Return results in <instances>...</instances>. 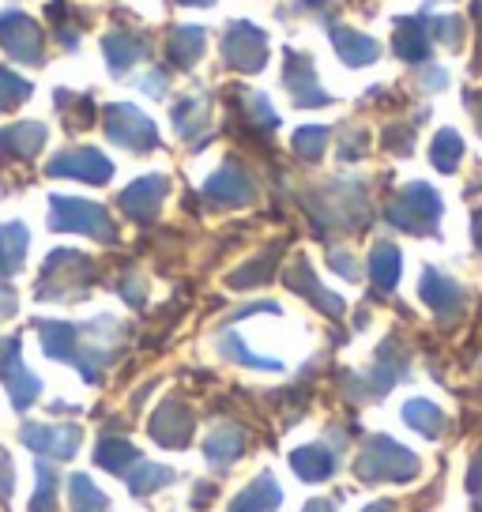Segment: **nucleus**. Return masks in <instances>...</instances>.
I'll return each instance as SVG.
<instances>
[{"mask_svg": "<svg viewBox=\"0 0 482 512\" xmlns=\"http://www.w3.org/2000/svg\"><path fill=\"white\" fill-rule=\"evenodd\" d=\"M38 336L49 358H61L80 366L87 381H102V366L113 362L121 324L113 317H98L95 324H61V320H38Z\"/></svg>", "mask_w": 482, "mask_h": 512, "instance_id": "nucleus-1", "label": "nucleus"}, {"mask_svg": "<svg viewBox=\"0 0 482 512\" xmlns=\"http://www.w3.org/2000/svg\"><path fill=\"white\" fill-rule=\"evenodd\" d=\"M49 226L65 230V234H87L102 245L117 241V226L106 215V208L91 204V200H76V196H53L49 200Z\"/></svg>", "mask_w": 482, "mask_h": 512, "instance_id": "nucleus-2", "label": "nucleus"}, {"mask_svg": "<svg viewBox=\"0 0 482 512\" xmlns=\"http://www.w3.org/2000/svg\"><path fill=\"white\" fill-rule=\"evenodd\" d=\"M354 471L366 482H407L418 475V456L396 445L392 437H373L370 445L362 448Z\"/></svg>", "mask_w": 482, "mask_h": 512, "instance_id": "nucleus-3", "label": "nucleus"}, {"mask_svg": "<svg viewBox=\"0 0 482 512\" xmlns=\"http://www.w3.org/2000/svg\"><path fill=\"white\" fill-rule=\"evenodd\" d=\"M95 279V264L83 253L61 249L46 260L42 268V283H38V298H83V290Z\"/></svg>", "mask_w": 482, "mask_h": 512, "instance_id": "nucleus-4", "label": "nucleus"}, {"mask_svg": "<svg viewBox=\"0 0 482 512\" xmlns=\"http://www.w3.org/2000/svg\"><path fill=\"white\" fill-rule=\"evenodd\" d=\"M437 219H441V196L422 181H411L388 204V223L407 230V234H434Z\"/></svg>", "mask_w": 482, "mask_h": 512, "instance_id": "nucleus-5", "label": "nucleus"}, {"mask_svg": "<svg viewBox=\"0 0 482 512\" xmlns=\"http://www.w3.org/2000/svg\"><path fill=\"white\" fill-rule=\"evenodd\" d=\"M0 46L12 61L31 64V68L46 61V38L38 31V23L27 12H19V8L0 12Z\"/></svg>", "mask_w": 482, "mask_h": 512, "instance_id": "nucleus-6", "label": "nucleus"}, {"mask_svg": "<svg viewBox=\"0 0 482 512\" xmlns=\"http://www.w3.org/2000/svg\"><path fill=\"white\" fill-rule=\"evenodd\" d=\"M106 136L125 151H155L159 147V132L151 125V117L129 106V102H110L106 106Z\"/></svg>", "mask_w": 482, "mask_h": 512, "instance_id": "nucleus-7", "label": "nucleus"}, {"mask_svg": "<svg viewBox=\"0 0 482 512\" xmlns=\"http://www.w3.org/2000/svg\"><path fill=\"white\" fill-rule=\"evenodd\" d=\"M223 61L241 72H260L268 61V34L253 23H230L223 34Z\"/></svg>", "mask_w": 482, "mask_h": 512, "instance_id": "nucleus-8", "label": "nucleus"}, {"mask_svg": "<svg viewBox=\"0 0 482 512\" xmlns=\"http://www.w3.org/2000/svg\"><path fill=\"white\" fill-rule=\"evenodd\" d=\"M0 381H4V388H8V396H12V403H16L19 411H27L38 400V392H42V381L23 366L16 336L0 339Z\"/></svg>", "mask_w": 482, "mask_h": 512, "instance_id": "nucleus-9", "label": "nucleus"}, {"mask_svg": "<svg viewBox=\"0 0 482 512\" xmlns=\"http://www.w3.org/2000/svg\"><path fill=\"white\" fill-rule=\"evenodd\" d=\"M46 174L80 177V181H91V185H106L113 177V162L102 151H95V147H72V151H61L57 159H49Z\"/></svg>", "mask_w": 482, "mask_h": 512, "instance_id": "nucleus-10", "label": "nucleus"}, {"mask_svg": "<svg viewBox=\"0 0 482 512\" xmlns=\"http://www.w3.org/2000/svg\"><path fill=\"white\" fill-rule=\"evenodd\" d=\"M204 200H208L211 208H241V204H253V200H257V185L249 181V174H245L241 166L226 162L223 170H215V174L208 177Z\"/></svg>", "mask_w": 482, "mask_h": 512, "instance_id": "nucleus-11", "label": "nucleus"}, {"mask_svg": "<svg viewBox=\"0 0 482 512\" xmlns=\"http://www.w3.org/2000/svg\"><path fill=\"white\" fill-rule=\"evenodd\" d=\"M166 192H170V181H166L162 174L140 177V181H132L129 189L121 192L117 204H121V211H125L129 219H136V223H151V219L159 215Z\"/></svg>", "mask_w": 482, "mask_h": 512, "instance_id": "nucleus-12", "label": "nucleus"}, {"mask_svg": "<svg viewBox=\"0 0 482 512\" xmlns=\"http://www.w3.org/2000/svg\"><path fill=\"white\" fill-rule=\"evenodd\" d=\"M23 441L27 448L42 452V456H53V460H72L80 452L83 433L80 426H23Z\"/></svg>", "mask_w": 482, "mask_h": 512, "instance_id": "nucleus-13", "label": "nucleus"}, {"mask_svg": "<svg viewBox=\"0 0 482 512\" xmlns=\"http://www.w3.org/2000/svg\"><path fill=\"white\" fill-rule=\"evenodd\" d=\"M151 437L159 441L162 448H185L189 445V437H193V415H189V407L181 400H166L151 415Z\"/></svg>", "mask_w": 482, "mask_h": 512, "instance_id": "nucleus-14", "label": "nucleus"}, {"mask_svg": "<svg viewBox=\"0 0 482 512\" xmlns=\"http://www.w3.org/2000/svg\"><path fill=\"white\" fill-rule=\"evenodd\" d=\"M283 83H287V91L294 95L298 106H328V102H332V95L317 83L313 61H309V57H298L294 49L287 53V72H283Z\"/></svg>", "mask_w": 482, "mask_h": 512, "instance_id": "nucleus-15", "label": "nucleus"}, {"mask_svg": "<svg viewBox=\"0 0 482 512\" xmlns=\"http://www.w3.org/2000/svg\"><path fill=\"white\" fill-rule=\"evenodd\" d=\"M102 53H106V61H110L113 76H129L132 64H140L144 57H151V42L132 31H113L102 38Z\"/></svg>", "mask_w": 482, "mask_h": 512, "instance_id": "nucleus-16", "label": "nucleus"}, {"mask_svg": "<svg viewBox=\"0 0 482 512\" xmlns=\"http://www.w3.org/2000/svg\"><path fill=\"white\" fill-rule=\"evenodd\" d=\"M422 302L434 309L437 317H456L460 309H464V287L460 283H452L449 275L434 272V268H426V275H422Z\"/></svg>", "mask_w": 482, "mask_h": 512, "instance_id": "nucleus-17", "label": "nucleus"}, {"mask_svg": "<svg viewBox=\"0 0 482 512\" xmlns=\"http://www.w3.org/2000/svg\"><path fill=\"white\" fill-rule=\"evenodd\" d=\"M46 144V125L38 121H19V125L0 128V159H34Z\"/></svg>", "mask_w": 482, "mask_h": 512, "instance_id": "nucleus-18", "label": "nucleus"}, {"mask_svg": "<svg viewBox=\"0 0 482 512\" xmlns=\"http://www.w3.org/2000/svg\"><path fill=\"white\" fill-rule=\"evenodd\" d=\"M332 46H336L339 61L351 64V68H366L381 57V46L373 42L370 34H358V31H347V27H332Z\"/></svg>", "mask_w": 482, "mask_h": 512, "instance_id": "nucleus-19", "label": "nucleus"}, {"mask_svg": "<svg viewBox=\"0 0 482 512\" xmlns=\"http://www.w3.org/2000/svg\"><path fill=\"white\" fill-rule=\"evenodd\" d=\"M27 245H31V234H27V226L23 223L0 226V279H12V275L23 272Z\"/></svg>", "mask_w": 482, "mask_h": 512, "instance_id": "nucleus-20", "label": "nucleus"}, {"mask_svg": "<svg viewBox=\"0 0 482 512\" xmlns=\"http://www.w3.org/2000/svg\"><path fill=\"white\" fill-rule=\"evenodd\" d=\"M287 283H290L294 290H302V294H306L309 302L317 305L321 313H328V317H339V313H343V302H339L336 294H328V290H324L321 283H317V275L309 272L306 260H298V264L290 268V272H287Z\"/></svg>", "mask_w": 482, "mask_h": 512, "instance_id": "nucleus-21", "label": "nucleus"}, {"mask_svg": "<svg viewBox=\"0 0 482 512\" xmlns=\"http://www.w3.org/2000/svg\"><path fill=\"white\" fill-rule=\"evenodd\" d=\"M392 49H396L400 61H411V64L426 61V57H430V34L422 27V19H400V23H396V42H392Z\"/></svg>", "mask_w": 482, "mask_h": 512, "instance_id": "nucleus-22", "label": "nucleus"}, {"mask_svg": "<svg viewBox=\"0 0 482 512\" xmlns=\"http://www.w3.org/2000/svg\"><path fill=\"white\" fill-rule=\"evenodd\" d=\"M279 501H283V490H279L272 475L264 471L253 486H245V490L234 497L230 512H272V509H279Z\"/></svg>", "mask_w": 482, "mask_h": 512, "instance_id": "nucleus-23", "label": "nucleus"}, {"mask_svg": "<svg viewBox=\"0 0 482 512\" xmlns=\"http://www.w3.org/2000/svg\"><path fill=\"white\" fill-rule=\"evenodd\" d=\"M174 125L181 140H200L211 128V102L204 95L185 98L181 106H174Z\"/></svg>", "mask_w": 482, "mask_h": 512, "instance_id": "nucleus-24", "label": "nucleus"}, {"mask_svg": "<svg viewBox=\"0 0 482 512\" xmlns=\"http://www.w3.org/2000/svg\"><path fill=\"white\" fill-rule=\"evenodd\" d=\"M204 452H208V460L219 467V471H226V467L245 452V433H241L238 426H215V430L208 433Z\"/></svg>", "mask_w": 482, "mask_h": 512, "instance_id": "nucleus-25", "label": "nucleus"}, {"mask_svg": "<svg viewBox=\"0 0 482 512\" xmlns=\"http://www.w3.org/2000/svg\"><path fill=\"white\" fill-rule=\"evenodd\" d=\"M290 467L298 471V479L321 482L336 471V456L324 445H302L298 452H290Z\"/></svg>", "mask_w": 482, "mask_h": 512, "instance_id": "nucleus-26", "label": "nucleus"}, {"mask_svg": "<svg viewBox=\"0 0 482 512\" xmlns=\"http://www.w3.org/2000/svg\"><path fill=\"white\" fill-rule=\"evenodd\" d=\"M208 49V31L204 27H177L170 34V64L177 68H193Z\"/></svg>", "mask_w": 482, "mask_h": 512, "instance_id": "nucleus-27", "label": "nucleus"}, {"mask_svg": "<svg viewBox=\"0 0 482 512\" xmlns=\"http://www.w3.org/2000/svg\"><path fill=\"white\" fill-rule=\"evenodd\" d=\"M370 275L377 290H392L400 283V249L392 241H377L370 253Z\"/></svg>", "mask_w": 482, "mask_h": 512, "instance_id": "nucleus-28", "label": "nucleus"}, {"mask_svg": "<svg viewBox=\"0 0 482 512\" xmlns=\"http://www.w3.org/2000/svg\"><path fill=\"white\" fill-rule=\"evenodd\" d=\"M403 422H407L411 430L422 433V437H441V433H445V415H441L430 400L407 403V407H403Z\"/></svg>", "mask_w": 482, "mask_h": 512, "instance_id": "nucleus-29", "label": "nucleus"}, {"mask_svg": "<svg viewBox=\"0 0 482 512\" xmlns=\"http://www.w3.org/2000/svg\"><path fill=\"white\" fill-rule=\"evenodd\" d=\"M174 479H177L174 471H170V467H162V464H136V471L125 475L132 494H155V490L170 486Z\"/></svg>", "mask_w": 482, "mask_h": 512, "instance_id": "nucleus-30", "label": "nucleus"}, {"mask_svg": "<svg viewBox=\"0 0 482 512\" xmlns=\"http://www.w3.org/2000/svg\"><path fill=\"white\" fill-rule=\"evenodd\" d=\"M460 155H464L460 136H456L452 128H441V132H437V140H434V147H430V162H434L441 174H452V170L460 166Z\"/></svg>", "mask_w": 482, "mask_h": 512, "instance_id": "nucleus-31", "label": "nucleus"}, {"mask_svg": "<svg viewBox=\"0 0 482 512\" xmlns=\"http://www.w3.org/2000/svg\"><path fill=\"white\" fill-rule=\"evenodd\" d=\"M68 490H72V509L76 512H110V501L102 497V490L87 475H72Z\"/></svg>", "mask_w": 482, "mask_h": 512, "instance_id": "nucleus-32", "label": "nucleus"}, {"mask_svg": "<svg viewBox=\"0 0 482 512\" xmlns=\"http://www.w3.org/2000/svg\"><path fill=\"white\" fill-rule=\"evenodd\" d=\"M219 351H223L230 362H241V366H249V369H279L283 366L279 358H257V354L249 351L234 332H223V336H219Z\"/></svg>", "mask_w": 482, "mask_h": 512, "instance_id": "nucleus-33", "label": "nucleus"}, {"mask_svg": "<svg viewBox=\"0 0 482 512\" xmlns=\"http://www.w3.org/2000/svg\"><path fill=\"white\" fill-rule=\"evenodd\" d=\"M95 460L102 467L117 471V475H129V467L136 464V448H132L129 441H102V445L95 448Z\"/></svg>", "mask_w": 482, "mask_h": 512, "instance_id": "nucleus-34", "label": "nucleus"}, {"mask_svg": "<svg viewBox=\"0 0 482 512\" xmlns=\"http://www.w3.org/2000/svg\"><path fill=\"white\" fill-rule=\"evenodd\" d=\"M27 98H31V83L23 80V76H16L12 68H0V113L16 110Z\"/></svg>", "mask_w": 482, "mask_h": 512, "instance_id": "nucleus-35", "label": "nucleus"}, {"mask_svg": "<svg viewBox=\"0 0 482 512\" xmlns=\"http://www.w3.org/2000/svg\"><path fill=\"white\" fill-rule=\"evenodd\" d=\"M328 136H332V132H328L324 125L298 128V132H294V151H298V155H302L306 162H317L324 155V144H328Z\"/></svg>", "mask_w": 482, "mask_h": 512, "instance_id": "nucleus-36", "label": "nucleus"}, {"mask_svg": "<svg viewBox=\"0 0 482 512\" xmlns=\"http://www.w3.org/2000/svg\"><path fill=\"white\" fill-rule=\"evenodd\" d=\"M272 268H275V253H264L260 260H253V264H245V268H238V272L230 275V287H257V283H264L272 275Z\"/></svg>", "mask_w": 482, "mask_h": 512, "instance_id": "nucleus-37", "label": "nucleus"}, {"mask_svg": "<svg viewBox=\"0 0 482 512\" xmlns=\"http://www.w3.org/2000/svg\"><path fill=\"white\" fill-rule=\"evenodd\" d=\"M245 110L253 117V125L264 128V132H275V128H279V113L272 110V102L260 95V91H245Z\"/></svg>", "mask_w": 482, "mask_h": 512, "instance_id": "nucleus-38", "label": "nucleus"}, {"mask_svg": "<svg viewBox=\"0 0 482 512\" xmlns=\"http://www.w3.org/2000/svg\"><path fill=\"white\" fill-rule=\"evenodd\" d=\"M53 501H57V475L49 464H38V494L31 501V512H53L57 509Z\"/></svg>", "mask_w": 482, "mask_h": 512, "instance_id": "nucleus-39", "label": "nucleus"}, {"mask_svg": "<svg viewBox=\"0 0 482 512\" xmlns=\"http://www.w3.org/2000/svg\"><path fill=\"white\" fill-rule=\"evenodd\" d=\"M430 31H434V38H441L445 46L460 49V34H464V23H460V19L437 16V19H430Z\"/></svg>", "mask_w": 482, "mask_h": 512, "instance_id": "nucleus-40", "label": "nucleus"}, {"mask_svg": "<svg viewBox=\"0 0 482 512\" xmlns=\"http://www.w3.org/2000/svg\"><path fill=\"white\" fill-rule=\"evenodd\" d=\"M328 264H332V268H336L343 279H358V268H354V256L351 253H343V249H332V253H328Z\"/></svg>", "mask_w": 482, "mask_h": 512, "instance_id": "nucleus-41", "label": "nucleus"}, {"mask_svg": "<svg viewBox=\"0 0 482 512\" xmlns=\"http://www.w3.org/2000/svg\"><path fill=\"white\" fill-rule=\"evenodd\" d=\"M467 490H471V497H475V505L471 509L482 512V456L471 464V475H467Z\"/></svg>", "mask_w": 482, "mask_h": 512, "instance_id": "nucleus-42", "label": "nucleus"}, {"mask_svg": "<svg viewBox=\"0 0 482 512\" xmlns=\"http://www.w3.org/2000/svg\"><path fill=\"white\" fill-rule=\"evenodd\" d=\"M61 106H72V91H57V110H61ZM83 110H95V106H91V98H83L80 102ZM87 125V121H83L80 113H72V117H68V128H83Z\"/></svg>", "mask_w": 482, "mask_h": 512, "instance_id": "nucleus-43", "label": "nucleus"}, {"mask_svg": "<svg viewBox=\"0 0 482 512\" xmlns=\"http://www.w3.org/2000/svg\"><path fill=\"white\" fill-rule=\"evenodd\" d=\"M12 460H8V452L0 448V501H8L12 497Z\"/></svg>", "mask_w": 482, "mask_h": 512, "instance_id": "nucleus-44", "label": "nucleus"}, {"mask_svg": "<svg viewBox=\"0 0 482 512\" xmlns=\"http://www.w3.org/2000/svg\"><path fill=\"white\" fill-rule=\"evenodd\" d=\"M166 83H170V80H166V72H162V68H155L151 76H144V80H140V87H144L151 98H162V95H166Z\"/></svg>", "mask_w": 482, "mask_h": 512, "instance_id": "nucleus-45", "label": "nucleus"}, {"mask_svg": "<svg viewBox=\"0 0 482 512\" xmlns=\"http://www.w3.org/2000/svg\"><path fill=\"white\" fill-rule=\"evenodd\" d=\"M117 290H121L132 305H144V279H140V275H132L129 283H125V287H117Z\"/></svg>", "mask_w": 482, "mask_h": 512, "instance_id": "nucleus-46", "label": "nucleus"}, {"mask_svg": "<svg viewBox=\"0 0 482 512\" xmlns=\"http://www.w3.org/2000/svg\"><path fill=\"white\" fill-rule=\"evenodd\" d=\"M12 313H16V294H12V290H4V294H0V320L12 317Z\"/></svg>", "mask_w": 482, "mask_h": 512, "instance_id": "nucleus-47", "label": "nucleus"}, {"mask_svg": "<svg viewBox=\"0 0 482 512\" xmlns=\"http://www.w3.org/2000/svg\"><path fill=\"white\" fill-rule=\"evenodd\" d=\"M445 83H449V76H445L441 68H430V72H426V91H434V87H445Z\"/></svg>", "mask_w": 482, "mask_h": 512, "instance_id": "nucleus-48", "label": "nucleus"}, {"mask_svg": "<svg viewBox=\"0 0 482 512\" xmlns=\"http://www.w3.org/2000/svg\"><path fill=\"white\" fill-rule=\"evenodd\" d=\"M464 102L471 106V110H475V121H479V132H482V102H479V95H467Z\"/></svg>", "mask_w": 482, "mask_h": 512, "instance_id": "nucleus-49", "label": "nucleus"}, {"mask_svg": "<svg viewBox=\"0 0 482 512\" xmlns=\"http://www.w3.org/2000/svg\"><path fill=\"white\" fill-rule=\"evenodd\" d=\"M313 509H306V512H336V505L332 501H309Z\"/></svg>", "mask_w": 482, "mask_h": 512, "instance_id": "nucleus-50", "label": "nucleus"}, {"mask_svg": "<svg viewBox=\"0 0 482 512\" xmlns=\"http://www.w3.org/2000/svg\"><path fill=\"white\" fill-rule=\"evenodd\" d=\"M475 241H479V249H482V211H475Z\"/></svg>", "mask_w": 482, "mask_h": 512, "instance_id": "nucleus-51", "label": "nucleus"}, {"mask_svg": "<svg viewBox=\"0 0 482 512\" xmlns=\"http://www.w3.org/2000/svg\"><path fill=\"white\" fill-rule=\"evenodd\" d=\"M366 512H392V501H377V505H370Z\"/></svg>", "mask_w": 482, "mask_h": 512, "instance_id": "nucleus-52", "label": "nucleus"}, {"mask_svg": "<svg viewBox=\"0 0 482 512\" xmlns=\"http://www.w3.org/2000/svg\"><path fill=\"white\" fill-rule=\"evenodd\" d=\"M177 4H189V8H204V4H211V0H177Z\"/></svg>", "mask_w": 482, "mask_h": 512, "instance_id": "nucleus-53", "label": "nucleus"}, {"mask_svg": "<svg viewBox=\"0 0 482 512\" xmlns=\"http://www.w3.org/2000/svg\"><path fill=\"white\" fill-rule=\"evenodd\" d=\"M430 4H434V0H430Z\"/></svg>", "mask_w": 482, "mask_h": 512, "instance_id": "nucleus-54", "label": "nucleus"}]
</instances>
